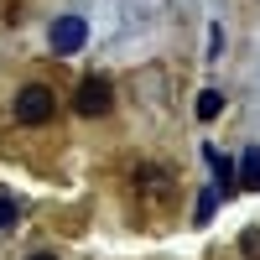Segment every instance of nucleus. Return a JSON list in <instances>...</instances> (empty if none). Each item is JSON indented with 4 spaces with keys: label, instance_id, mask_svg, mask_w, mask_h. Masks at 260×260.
Here are the masks:
<instances>
[{
    "label": "nucleus",
    "instance_id": "obj_1",
    "mask_svg": "<svg viewBox=\"0 0 260 260\" xmlns=\"http://www.w3.org/2000/svg\"><path fill=\"white\" fill-rule=\"evenodd\" d=\"M52 115H57V99H52L47 83H26V89L16 94V120L21 125H47Z\"/></svg>",
    "mask_w": 260,
    "mask_h": 260
},
{
    "label": "nucleus",
    "instance_id": "obj_2",
    "mask_svg": "<svg viewBox=\"0 0 260 260\" xmlns=\"http://www.w3.org/2000/svg\"><path fill=\"white\" fill-rule=\"evenodd\" d=\"M110 104H115V89H110V78H83L78 83V99H73V110L89 120V115H110Z\"/></svg>",
    "mask_w": 260,
    "mask_h": 260
},
{
    "label": "nucleus",
    "instance_id": "obj_3",
    "mask_svg": "<svg viewBox=\"0 0 260 260\" xmlns=\"http://www.w3.org/2000/svg\"><path fill=\"white\" fill-rule=\"evenodd\" d=\"M47 42H52V52H57V57H68V52H78L83 42H89V26H83V16H62V21H52V31H47Z\"/></svg>",
    "mask_w": 260,
    "mask_h": 260
},
{
    "label": "nucleus",
    "instance_id": "obj_4",
    "mask_svg": "<svg viewBox=\"0 0 260 260\" xmlns=\"http://www.w3.org/2000/svg\"><path fill=\"white\" fill-rule=\"evenodd\" d=\"M240 182L260 192V146H250V151H245V156H240Z\"/></svg>",
    "mask_w": 260,
    "mask_h": 260
},
{
    "label": "nucleus",
    "instance_id": "obj_5",
    "mask_svg": "<svg viewBox=\"0 0 260 260\" xmlns=\"http://www.w3.org/2000/svg\"><path fill=\"white\" fill-rule=\"evenodd\" d=\"M208 161H213V177H219V192H229L234 187V161L219 156V151H208Z\"/></svg>",
    "mask_w": 260,
    "mask_h": 260
},
{
    "label": "nucleus",
    "instance_id": "obj_6",
    "mask_svg": "<svg viewBox=\"0 0 260 260\" xmlns=\"http://www.w3.org/2000/svg\"><path fill=\"white\" fill-rule=\"evenodd\" d=\"M219 110H224V94H213V89H203V94H198V120H213Z\"/></svg>",
    "mask_w": 260,
    "mask_h": 260
},
{
    "label": "nucleus",
    "instance_id": "obj_7",
    "mask_svg": "<svg viewBox=\"0 0 260 260\" xmlns=\"http://www.w3.org/2000/svg\"><path fill=\"white\" fill-rule=\"evenodd\" d=\"M16 213H21V203H16V198H6V192H0V229H11V224H16Z\"/></svg>",
    "mask_w": 260,
    "mask_h": 260
},
{
    "label": "nucleus",
    "instance_id": "obj_8",
    "mask_svg": "<svg viewBox=\"0 0 260 260\" xmlns=\"http://www.w3.org/2000/svg\"><path fill=\"white\" fill-rule=\"evenodd\" d=\"M240 245H245V255H250V260H260V234H255V229H245V234H240Z\"/></svg>",
    "mask_w": 260,
    "mask_h": 260
},
{
    "label": "nucleus",
    "instance_id": "obj_9",
    "mask_svg": "<svg viewBox=\"0 0 260 260\" xmlns=\"http://www.w3.org/2000/svg\"><path fill=\"white\" fill-rule=\"evenodd\" d=\"M26 260H57V255H52V250H31Z\"/></svg>",
    "mask_w": 260,
    "mask_h": 260
}]
</instances>
